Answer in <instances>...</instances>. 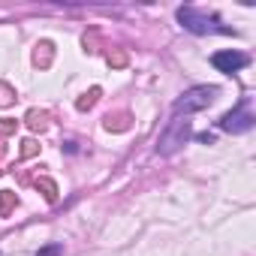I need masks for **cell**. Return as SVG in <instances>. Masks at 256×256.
I'll return each instance as SVG.
<instances>
[{"mask_svg": "<svg viewBox=\"0 0 256 256\" xmlns=\"http://www.w3.org/2000/svg\"><path fill=\"white\" fill-rule=\"evenodd\" d=\"M199 142H205V145H211V142H214V136H211V133H202V136H199Z\"/></svg>", "mask_w": 256, "mask_h": 256, "instance_id": "obj_7", "label": "cell"}, {"mask_svg": "<svg viewBox=\"0 0 256 256\" xmlns=\"http://www.w3.org/2000/svg\"><path fill=\"white\" fill-rule=\"evenodd\" d=\"M190 136H193V120H190V118H172V120L166 124V130L160 133V139H157V154H160V157L178 154V151L190 142Z\"/></svg>", "mask_w": 256, "mask_h": 256, "instance_id": "obj_2", "label": "cell"}, {"mask_svg": "<svg viewBox=\"0 0 256 256\" xmlns=\"http://www.w3.org/2000/svg\"><path fill=\"white\" fill-rule=\"evenodd\" d=\"M60 253V247L54 244V247H46V250H40V256H58Z\"/></svg>", "mask_w": 256, "mask_h": 256, "instance_id": "obj_6", "label": "cell"}, {"mask_svg": "<svg viewBox=\"0 0 256 256\" xmlns=\"http://www.w3.org/2000/svg\"><path fill=\"white\" fill-rule=\"evenodd\" d=\"M214 96H217V88H214V84H193V88H187V90L172 102V114H175V118H190V114L208 108V106L214 102Z\"/></svg>", "mask_w": 256, "mask_h": 256, "instance_id": "obj_3", "label": "cell"}, {"mask_svg": "<svg viewBox=\"0 0 256 256\" xmlns=\"http://www.w3.org/2000/svg\"><path fill=\"white\" fill-rule=\"evenodd\" d=\"M175 18H178V24H181L184 30H190V34H196V36H208V34H235V30L226 28L217 16H211V12H205V10H196V6H178Z\"/></svg>", "mask_w": 256, "mask_h": 256, "instance_id": "obj_1", "label": "cell"}, {"mask_svg": "<svg viewBox=\"0 0 256 256\" xmlns=\"http://www.w3.org/2000/svg\"><path fill=\"white\" fill-rule=\"evenodd\" d=\"M211 64H214L217 72H223V76H235V72H241V70L250 64V58H247L244 52L223 48V52H214V54H211Z\"/></svg>", "mask_w": 256, "mask_h": 256, "instance_id": "obj_5", "label": "cell"}, {"mask_svg": "<svg viewBox=\"0 0 256 256\" xmlns=\"http://www.w3.org/2000/svg\"><path fill=\"white\" fill-rule=\"evenodd\" d=\"M253 124H256V118H253V112L247 108V102H241L238 108L226 112V114L217 120V126H220V130H223V133H232V136L253 130Z\"/></svg>", "mask_w": 256, "mask_h": 256, "instance_id": "obj_4", "label": "cell"}]
</instances>
